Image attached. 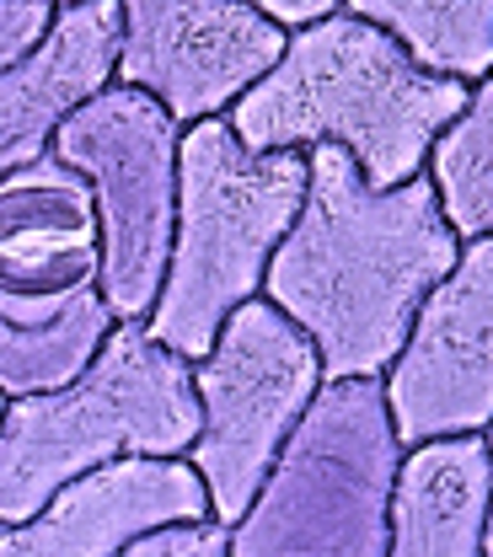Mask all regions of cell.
<instances>
[{"instance_id": "cell-1", "label": "cell", "mask_w": 493, "mask_h": 557, "mask_svg": "<svg viewBox=\"0 0 493 557\" xmlns=\"http://www.w3.org/2000/svg\"><path fill=\"white\" fill-rule=\"evenodd\" d=\"M306 205L263 274V300L311 338L322 381H381L461 242L429 177L381 194L338 145L306 150Z\"/></svg>"}, {"instance_id": "cell-2", "label": "cell", "mask_w": 493, "mask_h": 557, "mask_svg": "<svg viewBox=\"0 0 493 557\" xmlns=\"http://www.w3.org/2000/svg\"><path fill=\"white\" fill-rule=\"evenodd\" d=\"M467 86L423 75L381 27L338 5L328 22L295 33L284 60L231 113L247 150H317L338 145L370 188L423 177L434 139L467 108Z\"/></svg>"}, {"instance_id": "cell-3", "label": "cell", "mask_w": 493, "mask_h": 557, "mask_svg": "<svg viewBox=\"0 0 493 557\" xmlns=\"http://www.w3.org/2000/svg\"><path fill=\"white\" fill-rule=\"evenodd\" d=\"M306 177L300 150H247L225 119L183 129L172 258L145 317L167 354L199 364L231 311L263 295V274L306 205Z\"/></svg>"}, {"instance_id": "cell-4", "label": "cell", "mask_w": 493, "mask_h": 557, "mask_svg": "<svg viewBox=\"0 0 493 557\" xmlns=\"http://www.w3.org/2000/svg\"><path fill=\"white\" fill-rule=\"evenodd\" d=\"M199 440L194 364L124 322L65 392L5 403L0 525H27L60 487L113 461H188Z\"/></svg>"}, {"instance_id": "cell-5", "label": "cell", "mask_w": 493, "mask_h": 557, "mask_svg": "<svg viewBox=\"0 0 493 557\" xmlns=\"http://www.w3.org/2000/svg\"><path fill=\"white\" fill-rule=\"evenodd\" d=\"M403 456L381 381H322L252 509L225 531L231 557H386Z\"/></svg>"}, {"instance_id": "cell-6", "label": "cell", "mask_w": 493, "mask_h": 557, "mask_svg": "<svg viewBox=\"0 0 493 557\" xmlns=\"http://www.w3.org/2000/svg\"><path fill=\"white\" fill-rule=\"evenodd\" d=\"M317 392L322 359L300 327H289L263 295L231 311L214 348L194 364L199 440L188 450V467L205 483L210 520L220 531H231L252 509Z\"/></svg>"}, {"instance_id": "cell-7", "label": "cell", "mask_w": 493, "mask_h": 557, "mask_svg": "<svg viewBox=\"0 0 493 557\" xmlns=\"http://www.w3.org/2000/svg\"><path fill=\"white\" fill-rule=\"evenodd\" d=\"M177 145L183 129L130 86L97 91L75 108L54 135V161L86 177L102 231V278L97 295L113 322H135L156 311L167 258H172V214H177Z\"/></svg>"}, {"instance_id": "cell-8", "label": "cell", "mask_w": 493, "mask_h": 557, "mask_svg": "<svg viewBox=\"0 0 493 557\" xmlns=\"http://www.w3.org/2000/svg\"><path fill=\"white\" fill-rule=\"evenodd\" d=\"M280 27L247 0H130L113 86L150 97L177 129L225 119L284 60Z\"/></svg>"}, {"instance_id": "cell-9", "label": "cell", "mask_w": 493, "mask_h": 557, "mask_svg": "<svg viewBox=\"0 0 493 557\" xmlns=\"http://www.w3.org/2000/svg\"><path fill=\"white\" fill-rule=\"evenodd\" d=\"M403 450L489 434L493 423V236L467 242L429 289L397 364L381 375Z\"/></svg>"}, {"instance_id": "cell-10", "label": "cell", "mask_w": 493, "mask_h": 557, "mask_svg": "<svg viewBox=\"0 0 493 557\" xmlns=\"http://www.w3.org/2000/svg\"><path fill=\"white\" fill-rule=\"evenodd\" d=\"M102 231L86 177L54 156L0 183V327H44L97 295Z\"/></svg>"}, {"instance_id": "cell-11", "label": "cell", "mask_w": 493, "mask_h": 557, "mask_svg": "<svg viewBox=\"0 0 493 557\" xmlns=\"http://www.w3.org/2000/svg\"><path fill=\"white\" fill-rule=\"evenodd\" d=\"M205 520L210 498L188 461H113L60 487L27 525H5L0 557H124L156 531Z\"/></svg>"}, {"instance_id": "cell-12", "label": "cell", "mask_w": 493, "mask_h": 557, "mask_svg": "<svg viewBox=\"0 0 493 557\" xmlns=\"http://www.w3.org/2000/svg\"><path fill=\"white\" fill-rule=\"evenodd\" d=\"M124 38L119 0H71L54 11L49 38L0 75V183L54 150L60 124L113 86Z\"/></svg>"}, {"instance_id": "cell-13", "label": "cell", "mask_w": 493, "mask_h": 557, "mask_svg": "<svg viewBox=\"0 0 493 557\" xmlns=\"http://www.w3.org/2000/svg\"><path fill=\"white\" fill-rule=\"evenodd\" d=\"M493 456L483 434L429 440L403 456L386 520V557H483Z\"/></svg>"}, {"instance_id": "cell-14", "label": "cell", "mask_w": 493, "mask_h": 557, "mask_svg": "<svg viewBox=\"0 0 493 557\" xmlns=\"http://www.w3.org/2000/svg\"><path fill=\"white\" fill-rule=\"evenodd\" d=\"M423 75L478 86L493 75V0H344Z\"/></svg>"}, {"instance_id": "cell-15", "label": "cell", "mask_w": 493, "mask_h": 557, "mask_svg": "<svg viewBox=\"0 0 493 557\" xmlns=\"http://www.w3.org/2000/svg\"><path fill=\"white\" fill-rule=\"evenodd\" d=\"M113 327L119 322L102 306V295L75 300L65 317H54L44 327H0V397L5 403H27V397L65 392L102 354Z\"/></svg>"}, {"instance_id": "cell-16", "label": "cell", "mask_w": 493, "mask_h": 557, "mask_svg": "<svg viewBox=\"0 0 493 557\" xmlns=\"http://www.w3.org/2000/svg\"><path fill=\"white\" fill-rule=\"evenodd\" d=\"M423 177L440 199V214L451 225V236L467 242H489L493 236V75L472 86L467 108L456 113V124L434 139Z\"/></svg>"}, {"instance_id": "cell-17", "label": "cell", "mask_w": 493, "mask_h": 557, "mask_svg": "<svg viewBox=\"0 0 493 557\" xmlns=\"http://www.w3.org/2000/svg\"><path fill=\"white\" fill-rule=\"evenodd\" d=\"M54 0H0V75L22 65L54 27Z\"/></svg>"}, {"instance_id": "cell-18", "label": "cell", "mask_w": 493, "mask_h": 557, "mask_svg": "<svg viewBox=\"0 0 493 557\" xmlns=\"http://www.w3.org/2000/svg\"><path fill=\"white\" fill-rule=\"evenodd\" d=\"M124 557H231V536L205 520V525H172V531H156L135 542Z\"/></svg>"}, {"instance_id": "cell-19", "label": "cell", "mask_w": 493, "mask_h": 557, "mask_svg": "<svg viewBox=\"0 0 493 557\" xmlns=\"http://www.w3.org/2000/svg\"><path fill=\"white\" fill-rule=\"evenodd\" d=\"M274 27H280L284 38H295V33H306V27H317V22H328L344 0H252Z\"/></svg>"}, {"instance_id": "cell-20", "label": "cell", "mask_w": 493, "mask_h": 557, "mask_svg": "<svg viewBox=\"0 0 493 557\" xmlns=\"http://www.w3.org/2000/svg\"><path fill=\"white\" fill-rule=\"evenodd\" d=\"M483 557H493V509H489V542H483Z\"/></svg>"}, {"instance_id": "cell-21", "label": "cell", "mask_w": 493, "mask_h": 557, "mask_svg": "<svg viewBox=\"0 0 493 557\" xmlns=\"http://www.w3.org/2000/svg\"><path fill=\"white\" fill-rule=\"evenodd\" d=\"M483 440H489V456H493V423H489V434H483Z\"/></svg>"}, {"instance_id": "cell-22", "label": "cell", "mask_w": 493, "mask_h": 557, "mask_svg": "<svg viewBox=\"0 0 493 557\" xmlns=\"http://www.w3.org/2000/svg\"><path fill=\"white\" fill-rule=\"evenodd\" d=\"M0 418H5V397H0Z\"/></svg>"}, {"instance_id": "cell-23", "label": "cell", "mask_w": 493, "mask_h": 557, "mask_svg": "<svg viewBox=\"0 0 493 557\" xmlns=\"http://www.w3.org/2000/svg\"><path fill=\"white\" fill-rule=\"evenodd\" d=\"M0 531H5V525H0Z\"/></svg>"}]
</instances>
